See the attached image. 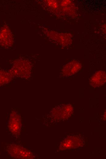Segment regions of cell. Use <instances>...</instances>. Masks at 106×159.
I'll list each match as a JSON object with an SVG mask.
<instances>
[{
	"label": "cell",
	"instance_id": "obj_2",
	"mask_svg": "<svg viewBox=\"0 0 106 159\" xmlns=\"http://www.w3.org/2000/svg\"><path fill=\"white\" fill-rule=\"evenodd\" d=\"M106 81V75L104 72L99 71L96 73L91 77L90 84L94 87H98L103 84Z\"/></svg>",
	"mask_w": 106,
	"mask_h": 159
},
{
	"label": "cell",
	"instance_id": "obj_1",
	"mask_svg": "<svg viewBox=\"0 0 106 159\" xmlns=\"http://www.w3.org/2000/svg\"><path fill=\"white\" fill-rule=\"evenodd\" d=\"M81 68V65L78 61H71L64 67L62 72V75L64 76L72 75L78 71Z\"/></svg>",
	"mask_w": 106,
	"mask_h": 159
}]
</instances>
